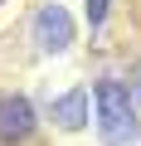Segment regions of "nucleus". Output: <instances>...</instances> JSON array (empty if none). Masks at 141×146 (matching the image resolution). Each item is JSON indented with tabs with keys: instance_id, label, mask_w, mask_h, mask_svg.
<instances>
[{
	"instance_id": "obj_1",
	"label": "nucleus",
	"mask_w": 141,
	"mask_h": 146,
	"mask_svg": "<svg viewBox=\"0 0 141 146\" xmlns=\"http://www.w3.org/2000/svg\"><path fill=\"white\" fill-rule=\"evenodd\" d=\"M93 102H97V131H102L107 146H126V141L141 136V122H136V107L126 98V83L102 78L93 88Z\"/></svg>"
},
{
	"instance_id": "obj_2",
	"label": "nucleus",
	"mask_w": 141,
	"mask_h": 146,
	"mask_svg": "<svg viewBox=\"0 0 141 146\" xmlns=\"http://www.w3.org/2000/svg\"><path fill=\"white\" fill-rule=\"evenodd\" d=\"M34 44L44 54H63L68 44H73V15H68L63 5H39L34 10Z\"/></svg>"
},
{
	"instance_id": "obj_3",
	"label": "nucleus",
	"mask_w": 141,
	"mask_h": 146,
	"mask_svg": "<svg viewBox=\"0 0 141 146\" xmlns=\"http://www.w3.org/2000/svg\"><path fill=\"white\" fill-rule=\"evenodd\" d=\"M34 102L20 98V93H5L0 98V146H15V141H29L34 136Z\"/></svg>"
},
{
	"instance_id": "obj_4",
	"label": "nucleus",
	"mask_w": 141,
	"mask_h": 146,
	"mask_svg": "<svg viewBox=\"0 0 141 146\" xmlns=\"http://www.w3.org/2000/svg\"><path fill=\"white\" fill-rule=\"evenodd\" d=\"M49 117H54V127H63V131H78V127L88 122V93H83V88L63 93V98L49 107Z\"/></svg>"
},
{
	"instance_id": "obj_5",
	"label": "nucleus",
	"mask_w": 141,
	"mask_h": 146,
	"mask_svg": "<svg viewBox=\"0 0 141 146\" xmlns=\"http://www.w3.org/2000/svg\"><path fill=\"white\" fill-rule=\"evenodd\" d=\"M83 5H88V25L97 29V25L107 20V0H83Z\"/></svg>"
},
{
	"instance_id": "obj_6",
	"label": "nucleus",
	"mask_w": 141,
	"mask_h": 146,
	"mask_svg": "<svg viewBox=\"0 0 141 146\" xmlns=\"http://www.w3.org/2000/svg\"><path fill=\"white\" fill-rule=\"evenodd\" d=\"M126 98H131V107H136V102H141V83H136V88H126Z\"/></svg>"
}]
</instances>
